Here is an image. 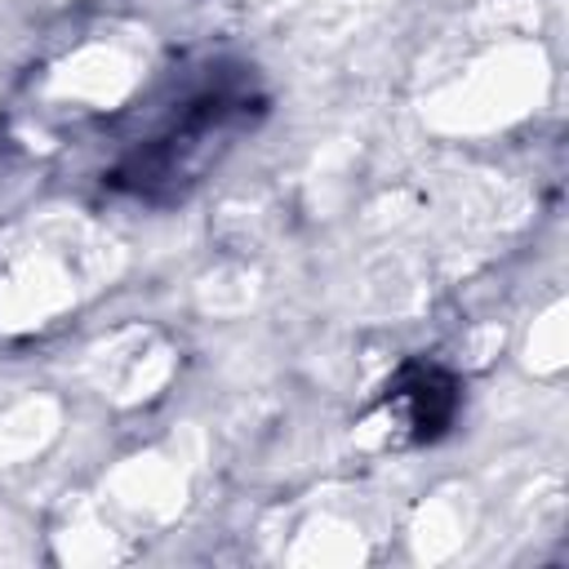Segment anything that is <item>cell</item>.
<instances>
[{
	"mask_svg": "<svg viewBox=\"0 0 569 569\" xmlns=\"http://www.w3.org/2000/svg\"><path fill=\"white\" fill-rule=\"evenodd\" d=\"M391 405L405 409V427L422 440V436H436L440 422L449 418V409H453V391H449V382H445L440 373H431V369H413L409 382L391 391Z\"/></svg>",
	"mask_w": 569,
	"mask_h": 569,
	"instance_id": "obj_1",
	"label": "cell"
}]
</instances>
